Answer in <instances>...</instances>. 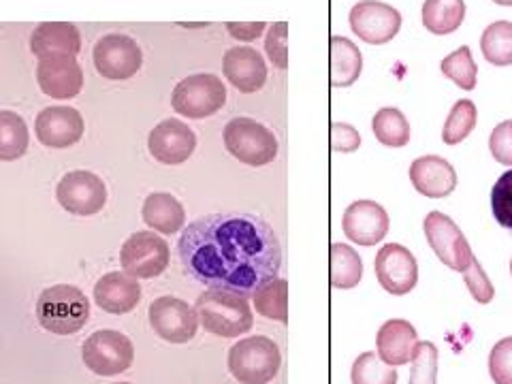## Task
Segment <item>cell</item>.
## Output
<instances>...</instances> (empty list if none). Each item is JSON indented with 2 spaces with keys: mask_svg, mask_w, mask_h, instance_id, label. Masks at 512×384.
Returning <instances> with one entry per match:
<instances>
[{
  "mask_svg": "<svg viewBox=\"0 0 512 384\" xmlns=\"http://www.w3.org/2000/svg\"><path fill=\"white\" fill-rule=\"evenodd\" d=\"M180 261L190 278L207 288L252 297L278 278L282 248L263 218L246 212L207 214L182 229Z\"/></svg>",
  "mask_w": 512,
  "mask_h": 384,
  "instance_id": "cell-1",
  "label": "cell"
},
{
  "mask_svg": "<svg viewBox=\"0 0 512 384\" xmlns=\"http://www.w3.org/2000/svg\"><path fill=\"white\" fill-rule=\"evenodd\" d=\"M195 310L201 327L218 338H239L248 333L254 323L248 297L224 291V288H207L199 295Z\"/></svg>",
  "mask_w": 512,
  "mask_h": 384,
  "instance_id": "cell-2",
  "label": "cell"
},
{
  "mask_svg": "<svg viewBox=\"0 0 512 384\" xmlns=\"http://www.w3.org/2000/svg\"><path fill=\"white\" fill-rule=\"evenodd\" d=\"M90 301L71 284L45 288L37 299L39 325L54 335H73L88 323Z\"/></svg>",
  "mask_w": 512,
  "mask_h": 384,
  "instance_id": "cell-3",
  "label": "cell"
},
{
  "mask_svg": "<svg viewBox=\"0 0 512 384\" xmlns=\"http://www.w3.org/2000/svg\"><path fill=\"white\" fill-rule=\"evenodd\" d=\"M229 372L239 384H269L282 367L280 348L265 335H250L229 350Z\"/></svg>",
  "mask_w": 512,
  "mask_h": 384,
  "instance_id": "cell-4",
  "label": "cell"
},
{
  "mask_svg": "<svg viewBox=\"0 0 512 384\" xmlns=\"http://www.w3.org/2000/svg\"><path fill=\"white\" fill-rule=\"evenodd\" d=\"M224 148L248 167H265L278 156V139L269 128L252 118H233L222 131Z\"/></svg>",
  "mask_w": 512,
  "mask_h": 384,
  "instance_id": "cell-5",
  "label": "cell"
},
{
  "mask_svg": "<svg viewBox=\"0 0 512 384\" xmlns=\"http://www.w3.org/2000/svg\"><path fill=\"white\" fill-rule=\"evenodd\" d=\"M227 103V88L214 73H195L184 77L171 94V107L184 118H210Z\"/></svg>",
  "mask_w": 512,
  "mask_h": 384,
  "instance_id": "cell-6",
  "label": "cell"
},
{
  "mask_svg": "<svg viewBox=\"0 0 512 384\" xmlns=\"http://www.w3.org/2000/svg\"><path fill=\"white\" fill-rule=\"evenodd\" d=\"M84 365L96 376H118L133 365L135 348L124 333L103 329L92 333L82 346Z\"/></svg>",
  "mask_w": 512,
  "mask_h": 384,
  "instance_id": "cell-7",
  "label": "cell"
},
{
  "mask_svg": "<svg viewBox=\"0 0 512 384\" xmlns=\"http://www.w3.org/2000/svg\"><path fill=\"white\" fill-rule=\"evenodd\" d=\"M171 261L169 244L152 231H137L126 239L120 250L122 271L133 278H158Z\"/></svg>",
  "mask_w": 512,
  "mask_h": 384,
  "instance_id": "cell-8",
  "label": "cell"
},
{
  "mask_svg": "<svg viewBox=\"0 0 512 384\" xmlns=\"http://www.w3.org/2000/svg\"><path fill=\"white\" fill-rule=\"evenodd\" d=\"M423 229L431 250H434L438 259L453 271H461L463 274L476 259L466 235L461 233V229L446 214L429 212L423 222Z\"/></svg>",
  "mask_w": 512,
  "mask_h": 384,
  "instance_id": "cell-9",
  "label": "cell"
},
{
  "mask_svg": "<svg viewBox=\"0 0 512 384\" xmlns=\"http://www.w3.org/2000/svg\"><path fill=\"white\" fill-rule=\"evenodd\" d=\"M56 199L62 210L75 216H94L99 214L107 203V186L99 175L77 169L64 175L56 186Z\"/></svg>",
  "mask_w": 512,
  "mask_h": 384,
  "instance_id": "cell-10",
  "label": "cell"
},
{
  "mask_svg": "<svg viewBox=\"0 0 512 384\" xmlns=\"http://www.w3.org/2000/svg\"><path fill=\"white\" fill-rule=\"evenodd\" d=\"M92 58L96 71L105 79H116V82L135 77L143 64V52L137 41L128 35H120V32H111L96 41Z\"/></svg>",
  "mask_w": 512,
  "mask_h": 384,
  "instance_id": "cell-11",
  "label": "cell"
},
{
  "mask_svg": "<svg viewBox=\"0 0 512 384\" xmlns=\"http://www.w3.org/2000/svg\"><path fill=\"white\" fill-rule=\"evenodd\" d=\"M150 325L160 340L186 344L197 335L199 314L178 297H158L150 306Z\"/></svg>",
  "mask_w": 512,
  "mask_h": 384,
  "instance_id": "cell-12",
  "label": "cell"
},
{
  "mask_svg": "<svg viewBox=\"0 0 512 384\" xmlns=\"http://www.w3.org/2000/svg\"><path fill=\"white\" fill-rule=\"evenodd\" d=\"M348 22L361 41L384 45L397 37L399 28H402V13L387 3H380V0H361L350 9Z\"/></svg>",
  "mask_w": 512,
  "mask_h": 384,
  "instance_id": "cell-13",
  "label": "cell"
},
{
  "mask_svg": "<svg viewBox=\"0 0 512 384\" xmlns=\"http://www.w3.org/2000/svg\"><path fill=\"white\" fill-rule=\"evenodd\" d=\"M374 271L384 291L395 297L408 295L419 282V263L402 244H384L376 254Z\"/></svg>",
  "mask_w": 512,
  "mask_h": 384,
  "instance_id": "cell-14",
  "label": "cell"
},
{
  "mask_svg": "<svg viewBox=\"0 0 512 384\" xmlns=\"http://www.w3.org/2000/svg\"><path fill=\"white\" fill-rule=\"evenodd\" d=\"M84 118L75 107L69 105H50L35 120L37 139L47 148L64 150L71 148L84 137Z\"/></svg>",
  "mask_w": 512,
  "mask_h": 384,
  "instance_id": "cell-15",
  "label": "cell"
},
{
  "mask_svg": "<svg viewBox=\"0 0 512 384\" xmlns=\"http://www.w3.org/2000/svg\"><path fill=\"white\" fill-rule=\"evenodd\" d=\"M37 82L43 94L58 101L75 99L84 88V71L75 56L54 54L39 58Z\"/></svg>",
  "mask_w": 512,
  "mask_h": 384,
  "instance_id": "cell-16",
  "label": "cell"
},
{
  "mask_svg": "<svg viewBox=\"0 0 512 384\" xmlns=\"http://www.w3.org/2000/svg\"><path fill=\"white\" fill-rule=\"evenodd\" d=\"M150 154L163 165H182L197 150V135L178 118L158 122L148 137Z\"/></svg>",
  "mask_w": 512,
  "mask_h": 384,
  "instance_id": "cell-17",
  "label": "cell"
},
{
  "mask_svg": "<svg viewBox=\"0 0 512 384\" xmlns=\"http://www.w3.org/2000/svg\"><path fill=\"white\" fill-rule=\"evenodd\" d=\"M344 235L352 244L359 246H376L389 233V214L376 201L363 199L346 207L342 218Z\"/></svg>",
  "mask_w": 512,
  "mask_h": 384,
  "instance_id": "cell-18",
  "label": "cell"
},
{
  "mask_svg": "<svg viewBox=\"0 0 512 384\" xmlns=\"http://www.w3.org/2000/svg\"><path fill=\"white\" fill-rule=\"evenodd\" d=\"M222 71L239 92H259L267 82V64L254 47L237 45L222 58Z\"/></svg>",
  "mask_w": 512,
  "mask_h": 384,
  "instance_id": "cell-19",
  "label": "cell"
},
{
  "mask_svg": "<svg viewBox=\"0 0 512 384\" xmlns=\"http://www.w3.org/2000/svg\"><path fill=\"white\" fill-rule=\"evenodd\" d=\"M410 182L423 197L444 199L457 188V173L446 158L431 154L412 160Z\"/></svg>",
  "mask_w": 512,
  "mask_h": 384,
  "instance_id": "cell-20",
  "label": "cell"
},
{
  "mask_svg": "<svg viewBox=\"0 0 512 384\" xmlns=\"http://www.w3.org/2000/svg\"><path fill=\"white\" fill-rule=\"evenodd\" d=\"M141 299V286L137 278L126 271H111L94 284V301L107 314H128L137 308Z\"/></svg>",
  "mask_w": 512,
  "mask_h": 384,
  "instance_id": "cell-21",
  "label": "cell"
},
{
  "mask_svg": "<svg viewBox=\"0 0 512 384\" xmlns=\"http://www.w3.org/2000/svg\"><path fill=\"white\" fill-rule=\"evenodd\" d=\"M416 346H419V333H416L410 320L391 318L378 329L376 350L378 357L387 365H406L412 361Z\"/></svg>",
  "mask_w": 512,
  "mask_h": 384,
  "instance_id": "cell-22",
  "label": "cell"
},
{
  "mask_svg": "<svg viewBox=\"0 0 512 384\" xmlns=\"http://www.w3.org/2000/svg\"><path fill=\"white\" fill-rule=\"evenodd\" d=\"M30 50L37 58L54 54L77 56L82 50V35L71 22H43L32 30Z\"/></svg>",
  "mask_w": 512,
  "mask_h": 384,
  "instance_id": "cell-23",
  "label": "cell"
},
{
  "mask_svg": "<svg viewBox=\"0 0 512 384\" xmlns=\"http://www.w3.org/2000/svg\"><path fill=\"white\" fill-rule=\"evenodd\" d=\"M141 218L150 229L163 235H175L186 227L184 205L171 192H152L150 197H146Z\"/></svg>",
  "mask_w": 512,
  "mask_h": 384,
  "instance_id": "cell-24",
  "label": "cell"
},
{
  "mask_svg": "<svg viewBox=\"0 0 512 384\" xmlns=\"http://www.w3.org/2000/svg\"><path fill=\"white\" fill-rule=\"evenodd\" d=\"M331 86L348 88L359 79L363 69V54L346 37H331Z\"/></svg>",
  "mask_w": 512,
  "mask_h": 384,
  "instance_id": "cell-25",
  "label": "cell"
},
{
  "mask_svg": "<svg viewBox=\"0 0 512 384\" xmlns=\"http://www.w3.org/2000/svg\"><path fill=\"white\" fill-rule=\"evenodd\" d=\"M466 18L463 0H425L423 26L434 35H451Z\"/></svg>",
  "mask_w": 512,
  "mask_h": 384,
  "instance_id": "cell-26",
  "label": "cell"
},
{
  "mask_svg": "<svg viewBox=\"0 0 512 384\" xmlns=\"http://www.w3.org/2000/svg\"><path fill=\"white\" fill-rule=\"evenodd\" d=\"M28 126L15 111L0 109V160L11 163L28 152Z\"/></svg>",
  "mask_w": 512,
  "mask_h": 384,
  "instance_id": "cell-27",
  "label": "cell"
},
{
  "mask_svg": "<svg viewBox=\"0 0 512 384\" xmlns=\"http://www.w3.org/2000/svg\"><path fill=\"white\" fill-rule=\"evenodd\" d=\"M331 286L342 288H355L363 278V261L355 248L348 244L335 242L331 244Z\"/></svg>",
  "mask_w": 512,
  "mask_h": 384,
  "instance_id": "cell-28",
  "label": "cell"
},
{
  "mask_svg": "<svg viewBox=\"0 0 512 384\" xmlns=\"http://www.w3.org/2000/svg\"><path fill=\"white\" fill-rule=\"evenodd\" d=\"M376 139L387 148H404L410 141V124L397 107H382L372 120Z\"/></svg>",
  "mask_w": 512,
  "mask_h": 384,
  "instance_id": "cell-29",
  "label": "cell"
},
{
  "mask_svg": "<svg viewBox=\"0 0 512 384\" xmlns=\"http://www.w3.org/2000/svg\"><path fill=\"white\" fill-rule=\"evenodd\" d=\"M252 306L261 316L278 323H288V282L284 278H274L263 284L252 295Z\"/></svg>",
  "mask_w": 512,
  "mask_h": 384,
  "instance_id": "cell-30",
  "label": "cell"
},
{
  "mask_svg": "<svg viewBox=\"0 0 512 384\" xmlns=\"http://www.w3.org/2000/svg\"><path fill=\"white\" fill-rule=\"evenodd\" d=\"M480 52L495 67L512 64V22L500 20L489 24L480 37Z\"/></svg>",
  "mask_w": 512,
  "mask_h": 384,
  "instance_id": "cell-31",
  "label": "cell"
},
{
  "mask_svg": "<svg viewBox=\"0 0 512 384\" xmlns=\"http://www.w3.org/2000/svg\"><path fill=\"white\" fill-rule=\"evenodd\" d=\"M476 120H478V109H476L474 101H470V99L457 101L444 122L442 141L446 143V146H457V143L466 141L468 135L476 128Z\"/></svg>",
  "mask_w": 512,
  "mask_h": 384,
  "instance_id": "cell-32",
  "label": "cell"
},
{
  "mask_svg": "<svg viewBox=\"0 0 512 384\" xmlns=\"http://www.w3.org/2000/svg\"><path fill=\"white\" fill-rule=\"evenodd\" d=\"M352 384H397L399 376L393 365L384 363L376 352H363L352 363Z\"/></svg>",
  "mask_w": 512,
  "mask_h": 384,
  "instance_id": "cell-33",
  "label": "cell"
},
{
  "mask_svg": "<svg viewBox=\"0 0 512 384\" xmlns=\"http://www.w3.org/2000/svg\"><path fill=\"white\" fill-rule=\"evenodd\" d=\"M440 69L444 73V77L455 82L461 90H474L476 88V79H478V67L472 58V50L468 45H461L459 50H455L453 54H448Z\"/></svg>",
  "mask_w": 512,
  "mask_h": 384,
  "instance_id": "cell-34",
  "label": "cell"
},
{
  "mask_svg": "<svg viewBox=\"0 0 512 384\" xmlns=\"http://www.w3.org/2000/svg\"><path fill=\"white\" fill-rule=\"evenodd\" d=\"M438 378V348L434 342H419L412 357L408 384H436Z\"/></svg>",
  "mask_w": 512,
  "mask_h": 384,
  "instance_id": "cell-35",
  "label": "cell"
},
{
  "mask_svg": "<svg viewBox=\"0 0 512 384\" xmlns=\"http://www.w3.org/2000/svg\"><path fill=\"white\" fill-rule=\"evenodd\" d=\"M491 210L500 227L512 233V169L502 173L493 184Z\"/></svg>",
  "mask_w": 512,
  "mask_h": 384,
  "instance_id": "cell-36",
  "label": "cell"
},
{
  "mask_svg": "<svg viewBox=\"0 0 512 384\" xmlns=\"http://www.w3.org/2000/svg\"><path fill=\"white\" fill-rule=\"evenodd\" d=\"M489 374L495 384H512V335L491 348Z\"/></svg>",
  "mask_w": 512,
  "mask_h": 384,
  "instance_id": "cell-37",
  "label": "cell"
},
{
  "mask_svg": "<svg viewBox=\"0 0 512 384\" xmlns=\"http://www.w3.org/2000/svg\"><path fill=\"white\" fill-rule=\"evenodd\" d=\"M288 24L286 22H276L267 28L265 35V54L269 60L274 62V67L278 69H288Z\"/></svg>",
  "mask_w": 512,
  "mask_h": 384,
  "instance_id": "cell-38",
  "label": "cell"
},
{
  "mask_svg": "<svg viewBox=\"0 0 512 384\" xmlns=\"http://www.w3.org/2000/svg\"><path fill=\"white\" fill-rule=\"evenodd\" d=\"M463 280H466V286H468L470 295L474 297V301H478V303L493 301L495 288H493L489 276L485 274V269L480 267V263L476 259L470 263V267L466 271H463Z\"/></svg>",
  "mask_w": 512,
  "mask_h": 384,
  "instance_id": "cell-39",
  "label": "cell"
},
{
  "mask_svg": "<svg viewBox=\"0 0 512 384\" xmlns=\"http://www.w3.org/2000/svg\"><path fill=\"white\" fill-rule=\"evenodd\" d=\"M489 150L500 165L512 167V120H504L493 128L489 137Z\"/></svg>",
  "mask_w": 512,
  "mask_h": 384,
  "instance_id": "cell-40",
  "label": "cell"
},
{
  "mask_svg": "<svg viewBox=\"0 0 512 384\" xmlns=\"http://www.w3.org/2000/svg\"><path fill=\"white\" fill-rule=\"evenodd\" d=\"M359 146H361V135L355 126H350L346 122L331 124V150L350 154L359 150Z\"/></svg>",
  "mask_w": 512,
  "mask_h": 384,
  "instance_id": "cell-41",
  "label": "cell"
},
{
  "mask_svg": "<svg viewBox=\"0 0 512 384\" xmlns=\"http://www.w3.org/2000/svg\"><path fill=\"white\" fill-rule=\"evenodd\" d=\"M227 30L231 32V37L250 43L263 35L265 22H227Z\"/></svg>",
  "mask_w": 512,
  "mask_h": 384,
  "instance_id": "cell-42",
  "label": "cell"
},
{
  "mask_svg": "<svg viewBox=\"0 0 512 384\" xmlns=\"http://www.w3.org/2000/svg\"><path fill=\"white\" fill-rule=\"evenodd\" d=\"M495 5H502V7H512V0H493Z\"/></svg>",
  "mask_w": 512,
  "mask_h": 384,
  "instance_id": "cell-43",
  "label": "cell"
},
{
  "mask_svg": "<svg viewBox=\"0 0 512 384\" xmlns=\"http://www.w3.org/2000/svg\"><path fill=\"white\" fill-rule=\"evenodd\" d=\"M510 274H512V259H510Z\"/></svg>",
  "mask_w": 512,
  "mask_h": 384,
  "instance_id": "cell-44",
  "label": "cell"
},
{
  "mask_svg": "<svg viewBox=\"0 0 512 384\" xmlns=\"http://www.w3.org/2000/svg\"><path fill=\"white\" fill-rule=\"evenodd\" d=\"M114 384H128V382H114Z\"/></svg>",
  "mask_w": 512,
  "mask_h": 384,
  "instance_id": "cell-45",
  "label": "cell"
}]
</instances>
